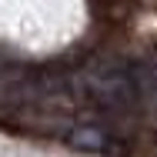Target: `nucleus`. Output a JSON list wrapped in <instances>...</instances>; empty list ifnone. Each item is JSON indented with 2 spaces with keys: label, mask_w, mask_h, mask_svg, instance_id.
I'll return each mask as SVG.
<instances>
[{
  "label": "nucleus",
  "mask_w": 157,
  "mask_h": 157,
  "mask_svg": "<svg viewBox=\"0 0 157 157\" xmlns=\"http://www.w3.org/2000/svg\"><path fill=\"white\" fill-rule=\"evenodd\" d=\"M60 140H67L74 151H94V154H104V157H127L124 144L94 124H67Z\"/></svg>",
  "instance_id": "2"
},
{
  "label": "nucleus",
  "mask_w": 157,
  "mask_h": 157,
  "mask_svg": "<svg viewBox=\"0 0 157 157\" xmlns=\"http://www.w3.org/2000/svg\"><path fill=\"white\" fill-rule=\"evenodd\" d=\"M70 84L80 97V104H90L100 110H127L140 104L137 84L130 77V67L114 57H94L70 74Z\"/></svg>",
  "instance_id": "1"
}]
</instances>
